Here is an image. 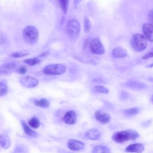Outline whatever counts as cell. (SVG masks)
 Returning <instances> with one entry per match:
<instances>
[{
  "instance_id": "1",
  "label": "cell",
  "mask_w": 153,
  "mask_h": 153,
  "mask_svg": "<svg viewBox=\"0 0 153 153\" xmlns=\"http://www.w3.org/2000/svg\"><path fill=\"white\" fill-rule=\"evenodd\" d=\"M139 136V135L137 131L131 129H128L115 133L113 134L112 139L116 143H123L127 141L134 140Z\"/></svg>"
},
{
  "instance_id": "2",
  "label": "cell",
  "mask_w": 153,
  "mask_h": 153,
  "mask_svg": "<svg viewBox=\"0 0 153 153\" xmlns=\"http://www.w3.org/2000/svg\"><path fill=\"white\" fill-rule=\"evenodd\" d=\"M23 38L27 44H35L39 39V32L34 26H27L23 31Z\"/></svg>"
},
{
  "instance_id": "3",
  "label": "cell",
  "mask_w": 153,
  "mask_h": 153,
  "mask_svg": "<svg viewBox=\"0 0 153 153\" xmlns=\"http://www.w3.org/2000/svg\"><path fill=\"white\" fill-rule=\"evenodd\" d=\"M81 25L76 19L70 20L67 25V33L68 38L72 41H76L79 36Z\"/></svg>"
},
{
  "instance_id": "4",
  "label": "cell",
  "mask_w": 153,
  "mask_h": 153,
  "mask_svg": "<svg viewBox=\"0 0 153 153\" xmlns=\"http://www.w3.org/2000/svg\"><path fill=\"white\" fill-rule=\"evenodd\" d=\"M131 45L136 51L141 52L146 48L147 39L143 35L136 33L131 38Z\"/></svg>"
},
{
  "instance_id": "5",
  "label": "cell",
  "mask_w": 153,
  "mask_h": 153,
  "mask_svg": "<svg viewBox=\"0 0 153 153\" xmlns=\"http://www.w3.org/2000/svg\"><path fill=\"white\" fill-rule=\"evenodd\" d=\"M66 66L60 63H53L47 65L43 69V73L46 75H60L66 72Z\"/></svg>"
},
{
  "instance_id": "6",
  "label": "cell",
  "mask_w": 153,
  "mask_h": 153,
  "mask_svg": "<svg viewBox=\"0 0 153 153\" xmlns=\"http://www.w3.org/2000/svg\"><path fill=\"white\" fill-rule=\"evenodd\" d=\"M90 48L91 52L96 54H102L105 51V48L99 37H96L90 41Z\"/></svg>"
},
{
  "instance_id": "7",
  "label": "cell",
  "mask_w": 153,
  "mask_h": 153,
  "mask_svg": "<svg viewBox=\"0 0 153 153\" xmlns=\"http://www.w3.org/2000/svg\"><path fill=\"white\" fill-rule=\"evenodd\" d=\"M20 84L27 88H32L36 87L38 84V80L32 76H22L20 79Z\"/></svg>"
},
{
  "instance_id": "8",
  "label": "cell",
  "mask_w": 153,
  "mask_h": 153,
  "mask_svg": "<svg viewBox=\"0 0 153 153\" xmlns=\"http://www.w3.org/2000/svg\"><path fill=\"white\" fill-rule=\"evenodd\" d=\"M77 120V115L76 112L72 110L66 111L62 118V121L69 125H72L76 123Z\"/></svg>"
},
{
  "instance_id": "9",
  "label": "cell",
  "mask_w": 153,
  "mask_h": 153,
  "mask_svg": "<svg viewBox=\"0 0 153 153\" xmlns=\"http://www.w3.org/2000/svg\"><path fill=\"white\" fill-rule=\"evenodd\" d=\"M68 148L72 151H80L82 149L85 145L84 142L76 139H69L67 142Z\"/></svg>"
},
{
  "instance_id": "10",
  "label": "cell",
  "mask_w": 153,
  "mask_h": 153,
  "mask_svg": "<svg viewBox=\"0 0 153 153\" xmlns=\"http://www.w3.org/2000/svg\"><path fill=\"white\" fill-rule=\"evenodd\" d=\"M144 150V145L140 143L129 145L125 148V151L128 153H142Z\"/></svg>"
},
{
  "instance_id": "11",
  "label": "cell",
  "mask_w": 153,
  "mask_h": 153,
  "mask_svg": "<svg viewBox=\"0 0 153 153\" xmlns=\"http://www.w3.org/2000/svg\"><path fill=\"white\" fill-rule=\"evenodd\" d=\"M143 34L148 41L153 42V25L151 23H144L142 26Z\"/></svg>"
},
{
  "instance_id": "12",
  "label": "cell",
  "mask_w": 153,
  "mask_h": 153,
  "mask_svg": "<svg viewBox=\"0 0 153 153\" xmlns=\"http://www.w3.org/2000/svg\"><path fill=\"white\" fill-rule=\"evenodd\" d=\"M96 120L102 124H107L111 120V116L107 113H102L100 110H97L94 112Z\"/></svg>"
},
{
  "instance_id": "13",
  "label": "cell",
  "mask_w": 153,
  "mask_h": 153,
  "mask_svg": "<svg viewBox=\"0 0 153 153\" xmlns=\"http://www.w3.org/2000/svg\"><path fill=\"white\" fill-rule=\"evenodd\" d=\"M124 86L131 89L133 90H142L146 87V85L145 83L142 82L138 81H129L126 83H124Z\"/></svg>"
},
{
  "instance_id": "14",
  "label": "cell",
  "mask_w": 153,
  "mask_h": 153,
  "mask_svg": "<svg viewBox=\"0 0 153 153\" xmlns=\"http://www.w3.org/2000/svg\"><path fill=\"white\" fill-rule=\"evenodd\" d=\"M100 135L101 133L100 131L95 128H90L85 133V137L87 139L91 140H98L100 138Z\"/></svg>"
},
{
  "instance_id": "15",
  "label": "cell",
  "mask_w": 153,
  "mask_h": 153,
  "mask_svg": "<svg viewBox=\"0 0 153 153\" xmlns=\"http://www.w3.org/2000/svg\"><path fill=\"white\" fill-rule=\"evenodd\" d=\"M16 63L14 62L7 63L0 66V74H10L16 67Z\"/></svg>"
},
{
  "instance_id": "16",
  "label": "cell",
  "mask_w": 153,
  "mask_h": 153,
  "mask_svg": "<svg viewBox=\"0 0 153 153\" xmlns=\"http://www.w3.org/2000/svg\"><path fill=\"white\" fill-rule=\"evenodd\" d=\"M112 54L114 57L117 59L124 58L128 55L126 50L121 47H117L114 48L112 51Z\"/></svg>"
},
{
  "instance_id": "17",
  "label": "cell",
  "mask_w": 153,
  "mask_h": 153,
  "mask_svg": "<svg viewBox=\"0 0 153 153\" xmlns=\"http://www.w3.org/2000/svg\"><path fill=\"white\" fill-rule=\"evenodd\" d=\"M11 145L9 136L5 133H0V146L4 149H8Z\"/></svg>"
},
{
  "instance_id": "18",
  "label": "cell",
  "mask_w": 153,
  "mask_h": 153,
  "mask_svg": "<svg viewBox=\"0 0 153 153\" xmlns=\"http://www.w3.org/2000/svg\"><path fill=\"white\" fill-rule=\"evenodd\" d=\"M21 124L22 126L23 129L25 131V133L30 136V137H37L38 136V134L37 132H36L35 131H34L33 130H32L30 127L24 121H21Z\"/></svg>"
},
{
  "instance_id": "19",
  "label": "cell",
  "mask_w": 153,
  "mask_h": 153,
  "mask_svg": "<svg viewBox=\"0 0 153 153\" xmlns=\"http://www.w3.org/2000/svg\"><path fill=\"white\" fill-rule=\"evenodd\" d=\"M35 105L38 107L43 108H48L50 106V102L49 101L45 98H42L40 99H35L33 101Z\"/></svg>"
},
{
  "instance_id": "20",
  "label": "cell",
  "mask_w": 153,
  "mask_h": 153,
  "mask_svg": "<svg viewBox=\"0 0 153 153\" xmlns=\"http://www.w3.org/2000/svg\"><path fill=\"white\" fill-rule=\"evenodd\" d=\"M92 153H110L109 148L103 145L95 146L91 151Z\"/></svg>"
},
{
  "instance_id": "21",
  "label": "cell",
  "mask_w": 153,
  "mask_h": 153,
  "mask_svg": "<svg viewBox=\"0 0 153 153\" xmlns=\"http://www.w3.org/2000/svg\"><path fill=\"white\" fill-rule=\"evenodd\" d=\"M28 124L31 128L33 129H36L40 126L39 120L37 117H33L28 120Z\"/></svg>"
},
{
  "instance_id": "22",
  "label": "cell",
  "mask_w": 153,
  "mask_h": 153,
  "mask_svg": "<svg viewBox=\"0 0 153 153\" xmlns=\"http://www.w3.org/2000/svg\"><path fill=\"white\" fill-rule=\"evenodd\" d=\"M24 63H26L27 65L29 66H35L37 64H39L41 63V60L37 57H33L30 59H27L24 60Z\"/></svg>"
},
{
  "instance_id": "23",
  "label": "cell",
  "mask_w": 153,
  "mask_h": 153,
  "mask_svg": "<svg viewBox=\"0 0 153 153\" xmlns=\"http://www.w3.org/2000/svg\"><path fill=\"white\" fill-rule=\"evenodd\" d=\"M60 8L64 14H66L68 10L69 0H58Z\"/></svg>"
},
{
  "instance_id": "24",
  "label": "cell",
  "mask_w": 153,
  "mask_h": 153,
  "mask_svg": "<svg viewBox=\"0 0 153 153\" xmlns=\"http://www.w3.org/2000/svg\"><path fill=\"white\" fill-rule=\"evenodd\" d=\"M8 87L5 81H0V96H3L7 94Z\"/></svg>"
},
{
  "instance_id": "25",
  "label": "cell",
  "mask_w": 153,
  "mask_h": 153,
  "mask_svg": "<svg viewBox=\"0 0 153 153\" xmlns=\"http://www.w3.org/2000/svg\"><path fill=\"white\" fill-rule=\"evenodd\" d=\"M84 31L86 33L90 32L91 28V23L89 20V19L87 17H85L84 20Z\"/></svg>"
},
{
  "instance_id": "26",
  "label": "cell",
  "mask_w": 153,
  "mask_h": 153,
  "mask_svg": "<svg viewBox=\"0 0 153 153\" xmlns=\"http://www.w3.org/2000/svg\"><path fill=\"white\" fill-rule=\"evenodd\" d=\"M124 113L128 115H136L139 114V109L137 108H131L124 111Z\"/></svg>"
},
{
  "instance_id": "27",
  "label": "cell",
  "mask_w": 153,
  "mask_h": 153,
  "mask_svg": "<svg viewBox=\"0 0 153 153\" xmlns=\"http://www.w3.org/2000/svg\"><path fill=\"white\" fill-rule=\"evenodd\" d=\"M94 89H95L96 91L100 93H102V94H108L109 91L107 88H106L102 85H96L94 87Z\"/></svg>"
},
{
  "instance_id": "28",
  "label": "cell",
  "mask_w": 153,
  "mask_h": 153,
  "mask_svg": "<svg viewBox=\"0 0 153 153\" xmlns=\"http://www.w3.org/2000/svg\"><path fill=\"white\" fill-rule=\"evenodd\" d=\"M27 54H28L27 53H20V52H16V53H12L10 56H12L13 57H14V58H19V57H22L26 56Z\"/></svg>"
},
{
  "instance_id": "29",
  "label": "cell",
  "mask_w": 153,
  "mask_h": 153,
  "mask_svg": "<svg viewBox=\"0 0 153 153\" xmlns=\"http://www.w3.org/2000/svg\"><path fill=\"white\" fill-rule=\"evenodd\" d=\"M128 97V94L125 91H122L120 93V98L122 100H126Z\"/></svg>"
},
{
  "instance_id": "30",
  "label": "cell",
  "mask_w": 153,
  "mask_h": 153,
  "mask_svg": "<svg viewBox=\"0 0 153 153\" xmlns=\"http://www.w3.org/2000/svg\"><path fill=\"white\" fill-rule=\"evenodd\" d=\"M17 72L20 74H25L27 72V68L24 66H22L18 69Z\"/></svg>"
},
{
  "instance_id": "31",
  "label": "cell",
  "mask_w": 153,
  "mask_h": 153,
  "mask_svg": "<svg viewBox=\"0 0 153 153\" xmlns=\"http://www.w3.org/2000/svg\"><path fill=\"white\" fill-rule=\"evenodd\" d=\"M151 57H153V51L149 52L148 53L143 55L142 57V59H149V58H151Z\"/></svg>"
},
{
  "instance_id": "32",
  "label": "cell",
  "mask_w": 153,
  "mask_h": 153,
  "mask_svg": "<svg viewBox=\"0 0 153 153\" xmlns=\"http://www.w3.org/2000/svg\"><path fill=\"white\" fill-rule=\"evenodd\" d=\"M6 41V38L5 36V35L1 32H0V44H4V42H5Z\"/></svg>"
},
{
  "instance_id": "33",
  "label": "cell",
  "mask_w": 153,
  "mask_h": 153,
  "mask_svg": "<svg viewBox=\"0 0 153 153\" xmlns=\"http://www.w3.org/2000/svg\"><path fill=\"white\" fill-rule=\"evenodd\" d=\"M148 18L150 22L153 24V10H151L148 12Z\"/></svg>"
},
{
  "instance_id": "34",
  "label": "cell",
  "mask_w": 153,
  "mask_h": 153,
  "mask_svg": "<svg viewBox=\"0 0 153 153\" xmlns=\"http://www.w3.org/2000/svg\"><path fill=\"white\" fill-rule=\"evenodd\" d=\"M50 54V52L49 51H44L43 53H42L41 54H40L39 56L40 57H45V56H47L48 55Z\"/></svg>"
},
{
  "instance_id": "35",
  "label": "cell",
  "mask_w": 153,
  "mask_h": 153,
  "mask_svg": "<svg viewBox=\"0 0 153 153\" xmlns=\"http://www.w3.org/2000/svg\"><path fill=\"white\" fill-rule=\"evenodd\" d=\"M82 1V0H73V3L75 5H78Z\"/></svg>"
},
{
  "instance_id": "36",
  "label": "cell",
  "mask_w": 153,
  "mask_h": 153,
  "mask_svg": "<svg viewBox=\"0 0 153 153\" xmlns=\"http://www.w3.org/2000/svg\"><path fill=\"white\" fill-rule=\"evenodd\" d=\"M153 66V63L152 64H151L150 65H148L146 67H148V68H152Z\"/></svg>"
},
{
  "instance_id": "37",
  "label": "cell",
  "mask_w": 153,
  "mask_h": 153,
  "mask_svg": "<svg viewBox=\"0 0 153 153\" xmlns=\"http://www.w3.org/2000/svg\"><path fill=\"white\" fill-rule=\"evenodd\" d=\"M151 101L153 102V94L152 95V96H151Z\"/></svg>"
},
{
  "instance_id": "38",
  "label": "cell",
  "mask_w": 153,
  "mask_h": 153,
  "mask_svg": "<svg viewBox=\"0 0 153 153\" xmlns=\"http://www.w3.org/2000/svg\"><path fill=\"white\" fill-rule=\"evenodd\" d=\"M56 1H58V0H56Z\"/></svg>"
}]
</instances>
